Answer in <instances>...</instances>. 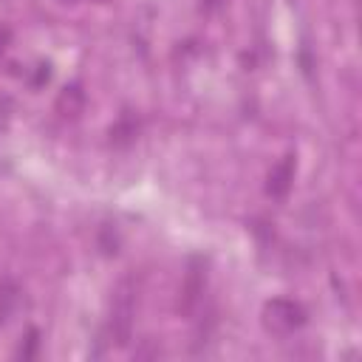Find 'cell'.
Returning <instances> with one entry per match:
<instances>
[{
    "label": "cell",
    "mask_w": 362,
    "mask_h": 362,
    "mask_svg": "<svg viewBox=\"0 0 362 362\" xmlns=\"http://www.w3.org/2000/svg\"><path fill=\"white\" fill-rule=\"evenodd\" d=\"M133 320H136V283L124 277L110 297L107 311V337L116 348H127L133 339Z\"/></svg>",
    "instance_id": "1"
},
{
    "label": "cell",
    "mask_w": 362,
    "mask_h": 362,
    "mask_svg": "<svg viewBox=\"0 0 362 362\" xmlns=\"http://www.w3.org/2000/svg\"><path fill=\"white\" fill-rule=\"evenodd\" d=\"M263 325L277 337H288L305 325V308L297 300L274 297L263 305Z\"/></svg>",
    "instance_id": "2"
},
{
    "label": "cell",
    "mask_w": 362,
    "mask_h": 362,
    "mask_svg": "<svg viewBox=\"0 0 362 362\" xmlns=\"http://www.w3.org/2000/svg\"><path fill=\"white\" fill-rule=\"evenodd\" d=\"M204 288H206V263L201 257H192L187 263V272H184V280H181V288H178V314L181 317L195 314Z\"/></svg>",
    "instance_id": "3"
},
{
    "label": "cell",
    "mask_w": 362,
    "mask_h": 362,
    "mask_svg": "<svg viewBox=\"0 0 362 362\" xmlns=\"http://www.w3.org/2000/svg\"><path fill=\"white\" fill-rule=\"evenodd\" d=\"M291 181H294V156H283V158L272 167L269 181H266L269 198L283 201V198L288 195V189H291Z\"/></svg>",
    "instance_id": "4"
},
{
    "label": "cell",
    "mask_w": 362,
    "mask_h": 362,
    "mask_svg": "<svg viewBox=\"0 0 362 362\" xmlns=\"http://www.w3.org/2000/svg\"><path fill=\"white\" fill-rule=\"evenodd\" d=\"M136 136H139V119L130 110H124L113 122V127H110V144L119 147V150H124V147H130L136 141Z\"/></svg>",
    "instance_id": "5"
},
{
    "label": "cell",
    "mask_w": 362,
    "mask_h": 362,
    "mask_svg": "<svg viewBox=\"0 0 362 362\" xmlns=\"http://www.w3.org/2000/svg\"><path fill=\"white\" fill-rule=\"evenodd\" d=\"M57 110L65 116V119H76L82 110H85V90L82 85H65L57 96Z\"/></svg>",
    "instance_id": "6"
},
{
    "label": "cell",
    "mask_w": 362,
    "mask_h": 362,
    "mask_svg": "<svg viewBox=\"0 0 362 362\" xmlns=\"http://www.w3.org/2000/svg\"><path fill=\"white\" fill-rule=\"evenodd\" d=\"M20 286L11 280V277H3L0 280V328L8 325V320L14 317L17 305H20Z\"/></svg>",
    "instance_id": "7"
},
{
    "label": "cell",
    "mask_w": 362,
    "mask_h": 362,
    "mask_svg": "<svg viewBox=\"0 0 362 362\" xmlns=\"http://www.w3.org/2000/svg\"><path fill=\"white\" fill-rule=\"evenodd\" d=\"M37 351H40V331L37 328H28V334L23 337V342H20V348H17V359H34L37 356Z\"/></svg>",
    "instance_id": "8"
},
{
    "label": "cell",
    "mask_w": 362,
    "mask_h": 362,
    "mask_svg": "<svg viewBox=\"0 0 362 362\" xmlns=\"http://www.w3.org/2000/svg\"><path fill=\"white\" fill-rule=\"evenodd\" d=\"M221 3H223V0H198V6H201V11H204V14H212Z\"/></svg>",
    "instance_id": "9"
},
{
    "label": "cell",
    "mask_w": 362,
    "mask_h": 362,
    "mask_svg": "<svg viewBox=\"0 0 362 362\" xmlns=\"http://www.w3.org/2000/svg\"><path fill=\"white\" fill-rule=\"evenodd\" d=\"M6 45H8V28H6V25H0V54L6 51Z\"/></svg>",
    "instance_id": "10"
},
{
    "label": "cell",
    "mask_w": 362,
    "mask_h": 362,
    "mask_svg": "<svg viewBox=\"0 0 362 362\" xmlns=\"http://www.w3.org/2000/svg\"><path fill=\"white\" fill-rule=\"evenodd\" d=\"M62 3H74V0H62Z\"/></svg>",
    "instance_id": "11"
}]
</instances>
